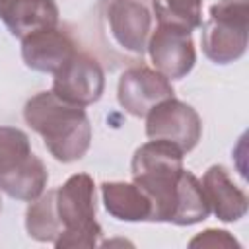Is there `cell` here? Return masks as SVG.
I'll return each instance as SVG.
<instances>
[{"instance_id":"cell-1","label":"cell","mask_w":249,"mask_h":249,"mask_svg":"<svg viewBox=\"0 0 249 249\" xmlns=\"http://www.w3.org/2000/svg\"><path fill=\"white\" fill-rule=\"evenodd\" d=\"M25 123L41 134L49 154L62 163L86 156L91 144V123L84 107L68 103L53 91H41L23 107Z\"/></svg>"},{"instance_id":"cell-15","label":"cell","mask_w":249,"mask_h":249,"mask_svg":"<svg viewBox=\"0 0 249 249\" xmlns=\"http://www.w3.org/2000/svg\"><path fill=\"white\" fill-rule=\"evenodd\" d=\"M37 156L31 152L29 136L16 126H0V183L14 177Z\"/></svg>"},{"instance_id":"cell-8","label":"cell","mask_w":249,"mask_h":249,"mask_svg":"<svg viewBox=\"0 0 249 249\" xmlns=\"http://www.w3.org/2000/svg\"><path fill=\"white\" fill-rule=\"evenodd\" d=\"M167 97H173L171 82L158 70L146 66H132L124 70L119 78V105L134 117H146L152 107Z\"/></svg>"},{"instance_id":"cell-12","label":"cell","mask_w":249,"mask_h":249,"mask_svg":"<svg viewBox=\"0 0 249 249\" xmlns=\"http://www.w3.org/2000/svg\"><path fill=\"white\" fill-rule=\"evenodd\" d=\"M0 19L12 35H25L58 25V6L54 0H0Z\"/></svg>"},{"instance_id":"cell-2","label":"cell","mask_w":249,"mask_h":249,"mask_svg":"<svg viewBox=\"0 0 249 249\" xmlns=\"http://www.w3.org/2000/svg\"><path fill=\"white\" fill-rule=\"evenodd\" d=\"M185 152L167 140L142 144L130 161L132 183L152 200V222H169L177 208Z\"/></svg>"},{"instance_id":"cell-11","label":"cell","mask_w":249,"mask_h":249,"mask_svg":"<svg viewBox=\"0 0 249 249\" xmlns=\"http://www.w3.org/2000/svg\"><path fill=\"white\" fill-rule=\"evenodd\" d=\"M200 183L210 204V212H214L218 220L237 222L247 214V195L230 179L224 165H210Z\"/></svg>"},{"instance_id":"cell-17","label":"cell","mask_w":249,"mask_h":249,"mask_svg":"<svg viewBox=\"0 0 249 249\" xmlns=\"http://www.w3.org/2000/svg\"><path fill=\"white\" fill-rule=\"evenodd\" d=\"M158 23L196 29L202 25V0H152Z\"/></svg>"},{"instance_id":"cell-16","label":"cell","mask_w":249,"mask_h":249,"mask_svg":"<svg viewBox=\"0 0 249 249\" xmlns=\"http://www.w3.org/2000/svg\"><path fill=\"white\" fill-rule=\"evenodd\" d=\"M25 230L29 237L41 243H54L62 233V226L54 208V189L43 193L29 202L25 212Z\"/></svg>"},{"instance_id":"cell-6","label":"cell","mask_w":249,"mask_h":249,"mask_svg":"<svg viewBox=\"0 0 249 249\" xmlns=\"http://www.w3.org/2000/svg\"><path fill=\"white\" fill-rule=\"evenodd\" d=\"M146 51L150 53L156 70L167 80L185 78L196 62L191 31L177 25L158 23V27L150 33Z\"/></svg>"},{"instance_id":"cell-5","label":"cell","mask_w":249,"mask_h":249,"mask_svg":"<svg viewBox=\"0 0 249 249\" xmlns=\"http://www.w3.org/2000/svg\"><path fill=\"white\" fill-rule=\"evenodd\" d=\"M202 134L198 113L185 101L167 97L146 115V136L150 140H167L185 154L191 152Z\"/></svg>"},{"instance_id":"cell-9","label":"cell","mask_w":249,"mask_h":249,"mask_svg":"<svg viewBox=\"0 0 249 249\" xmlns=\"http://www.w3.org/2000/svg\"><path fill=\"white\" fill-rule=\"evenodd\" d=\"M107 19L113 39L128 53L142 54L152 33V14L142 0H111Z\"/></svg>"},{"instance_id":"cell-7","label":"cell","mask_w":249,"mask_h":249,"mask_svg":"<svg viewBox=\"0 0 249 249\" xmlns=\"http://www.w3.org/2000/svg\"><path fill=\"white\" fill-rule=\"evenodd\" d=\"M105 88V76L99 62L86 54L76 53L53 78V93L60 99L86 107L95 103Z\"/></svg>"},{"instance_id":"cell-14","label":"cell","mask_w":249,"mask_h":249,"mask_svg":"<svg viewBox=\"0 0 249 249\" xmlns=\"http://www.w3.org/2000/svg\"><path fill=\"white\" fill-rule=\"evenodd\" d=\"M208 214H210V204L206 200L202 183L189 169H183L181 183H179L177 208H175V214L171 218V224L193 226V224L206 220Z\"/></svg>"},{"instance_id":"cell-3","label":"cell","mask_w":249,"mask_h":249,"mask_svg":"<svg viewBox=\"0 0 249 249\" xmlns=\"http://www.w3.org/2000/svg\"><path fill=\"white\" fill-rule=\"evenodd\" d=\"M54 208L62 226V233L53 243L56 249H91L99 243L101 226L95 220V185L88 173H74L54 189Z\"/></svg>"},{"instance_id":"cell-18","label":"cell","mask_w":249,"mask_h":249,"mask_svg":"<svg viewBox=\"0 0 249 249\" xmlns=\"http://www.w3.org/2000/svg\"><path fill=\"white\" fill-rule=\"evenodd\" d=\"M189 247H210V249H239V241L226 230L208 228L189 241Z\"/></svg>"},{"instance_id":"cell-13","label":"cell","mask_w":249,"mask_h":249,"mask_svg":"<svg viewBox=\"0 0 249 249\" xmlns=\"http://www.w3.org/2000/svg\"><path fill=\"white\" fill-rule=\"evenodd\" d=\"M101 198L105 210L123 222H152V200L136 185L124 181L101 183Z\"/></svg>"},{"instance_id":"cell-10","label":"cell","mask_w":249,"mask_h":249,"mask_svg":"<svg viewBox=\"0 0 249 249\" xmlns=\"http://www.w3.org/2000/svg\"><path fill=\"white\" fill-rule=\"evenodd\" d=\"M76 53V43L58 27L39 29L21 39V58L37 72L54 74Z\"/></svg>"},{"instance_id":"cell-4","label":"cell","mask_w":249,"mask_h":249,"mask_svg":"<svg viewBox=\"0 0 249 249\" xmlns=\"http://www.w3.org/2000/svg\"><path fill=\"white\" fill-rule=\"evenodd\" d=\"M249 4L247 0H220L210 6L202 25V53L216 64H230L247 51Z\"/></svg>"}]
</instances>
